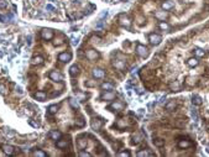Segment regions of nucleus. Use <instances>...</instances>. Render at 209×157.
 Returning <instances> with one entry per match:
<instances>
[{
  "label": "nucleus",
  "instance_id": "f257e3e1",
  "mask_svg": "<svg viewBox=\"0 0 209 157\" xmlns=\"http://www.w3.org/2000/svg\"><path fill=\"white\" fill-rule=\"evenodd\" d=\"M41 36L46 41L52 40L53 38V30H51V28H44V30L41 31Z\"/></svg>",
  "mask_w": 209,
  "mask_h": 157
},
{
  "label": "nucleus",
  "instance_id": "f03ea898",
  "mask_svg": "<svg viewBox=\"0 0 209 157\" xmlns=\"http://www.w3.org/2000/svg\"><path fill=\"white\" fill-rule=\"evenodd\" d=\"M119 22H120L121 26H124V27H126V28H129V27H130V25H131L130 19H129L126 15H124V14L119 16Z\"/></svg>",
  "mask_w": 209,
  "mask_h": 157
},
{
  "label": "nucleus",
  "instance_id": "7ed1b4c3",
  "mask_svg": "<svg viewBox=\"0 0 209 157\" xmlns=\"http://www.w3.org/2000/svg\"><path fill=\"white\" fill-rule=\"evenodd\" d=\"M48 77H50V79L53 81V82H61L62 81V74L58 72V70H51Z\"/></svg>",
  "mask_w": 209,
  "mask_h": 157
},
{
  "label": "nucleus",
  "instance_id": "20e7f679",
  "mask_svg": "<svg viewBox=\"0 0 209 157\" xmlns=\"http://www.w3.org/2000/svg\"><path fill=\"white\" fill-rule=\"evenodd\" d=\"M136 53H138L140 57H147L148 56V51H147V48L145 46H142V45H138L136 46Z\"/></svg>",
  "mask_w": 209,
  "mask_h": 157
},
{
  "label": "nucleus",
  "instance_id": "39448f33",
  "mask_svg": "<svg viewBox=\"0 0 209 157\" xmlns=\"http://www.w3.org/2000/svg\"><path fill=\"white\" fill-rule=\"evenodd\" d=\"M148 40H150V42L152 45H160L161 41H162V37L160 36V35H157V33H151L148 36Z\"/></svg>",
  "mask_w": 209,
  "mask_h": 157
},
{
  "label": "nucleus",
  "instance_id": "423d86ee",
  "mask_svg": "<svg viewBox=\"0 0 209 157\" xmlns=\"http://www.w3.org/2000/svg\"><path fill=\"white\" fill-rule=\"evenodd\" d=\"M58 60H60L61 62L67 63V62H69V61L72 60V54H71L69 52H62V53L58 54Z\"/></svg>",
  "mask_w": 209,
  "mask_h": 157
},
{
  "label": "nucleus",
  "instance_id": "0eeeda50",
  "mask_svg": "<svg viewBox=\"0 0 209 157\" xmlns=\"http://www.w3.org/2000/svg\"><path fill=\"white\" fill-rule=\"evenodd\" d=\"M102 126H103V121L100 120V119L92 120V127H93V130H100V129H102Z\"/></svg>",
  "mask_w": 209,
  "mask_h": 157
},
{
  "label": "nucleus",
  "instance_id": "6e6552de",
  "mask_svg": "<svg viewBox=\"0 0 209 157\" xmlns=\"http://www.w3.org/2000/svg\"><path fill=\"white\" fill-rule=\"evenodd\" d=\"M161 6H162V9H163L165 11H168V10H171V9L175 8V4H173V1H171V0H166V1L162 3Z\"/></svg>",
  "mask_w": 209,
  "mask_h": 157
},
{
  "label": "nucleus",
  "instance_id": "1a4fd4ad",
  "mask_svg": "<svg viewBox=\"0 0 209 157\" xmlns=\"http://www.w3.org/2000/svg\"><path fill=\"white\" fill-rule=\"evenodd\" d=\"M85 56H87V58L90 60V61H94V60L99 58V53H98L97 51H94V49H89Z\"/></svg>",
  "mask_w": 209,
  "mask_h": 157
},
{
  "label": "nucleus",
  "instance_id": "9d476101",
  "mask_svg": "<svg viewBox=\"0 0 209 157\" xmlns=\"http://www.w3.org/2000/svg\"><path fill=\"white\" fill-rule=\"evenodd\" d=\"M15 147L14 146H11V145H5V146H3V151L6 153V155H9V156H12L14 153H15Z\"/></svg>",
  "mask_w": 209,
  "mask_h": 157
},
{
  "label": "nucleus",
  "instance_id": "9b49d317",
  "mask_svg": "<svg viewBox=\"0 0 209 157\" xmlns=\"http://www.w3.org/2000/svg\"><path fill=\"white\" fill-rule=\"evenodd\" d=\"M33 97L37 99V100L44 102L45 99H46V93H45V92H42V90H38V92H36L35 94H33Z\"/></svg>",
  "mask_w": 209,
  "mask_h": 157
},
{
  "label": "nucleus",
  "instance_id": "f8f14e48",
  "mask_svg": "<svg viewBox=\"0 0 209 157\" xmlns=\"http://www.w3.org/2000/svg\"><path fill=\"white\" fill-rule=\"evenodd\" d=\"M103 100H114L115 99V94L111 92V90H106V93L102 97Z\"/></svg>",
  "mask_w": 209,
  "mask_h": 157
},
{
  "label": "nucleus",
  "instance_id": "ddd939ff",
  "mask_svg": "<svg viewBox=\"0 0 209 157\" xmlns=\"http://www.w3.org/2000/svg\"><path fill=\"white\" fill-rule=\"evenodd\" d=\"M93 76H94L95 78H104L105 72L103 69H100V68H95V69H93Z\"/></svg>",
  "mask_w": 209,
  "mask_h": 157
},
{
  "label": "nucleus",
  "instance_id": "4468645a",
  "mask_svg": "<svg viewBox=\"0 0 209 157\" xmlns=\"http://www.w3.org/2000/svg\"><path fill=\"white\" fill-rule=\"evenodd\" d=\"M109 109H114L115 111H121L122 109H124V105H122L121 103H114V104H111L110 106H109Z\"/></svg>",
  "mask_w": 209,
  "mask_h": 157
},
{
  "label": "nucleus",
  "instance_id": "2eb2a0df",
  "mask_svg": "<svg viewBox=\"0 0 209 157\" xmlns=\"http://www.w3.org/2000/svg\"><path fill=\"white\" fill-rule=\"evenodd\" d=\"M68 141H66V140H57V142H56V146L58 147V148H66V147H68Z\"/></svg>",
  "mask_w": 209,
  "mask_h": 157
},
{
  "label": "nucleus",
  "instance_id": "dca6fc26",
  "mask_svg": "<svg viewBox=\"0 0 209 157\" xmlns=\"http://www.w3.org/2000/svg\"><path fill=\"white\" fill-rule=\"evenodd\" d=\"M44 61H45V58L42 56H36V57H33L32 58V65H42L44 63Z\"/></svg>",
  "mask_w": 209,
  "mask_h": 157
},
{
  "label": "nucleus",
  "instance_id": "f3484780",
  "mask_svg": "<svg viewBox=\"0 0 209 157\" xmlns=\"http://www.w3.org/2000/svg\"><path fill=\"white\" fill-rule=\"evenodd\" d=\"M61 136H62V134H61L60 131H56V130H53V131L50 132V137H51L52 140H60V139H61Z\"/></svg>",
  "mask_w": 209,
  "mask_h": 157
},
{
  "label": "nucleus",
  "instance_id": "a211bd4d",
  "mask_svg": "<svg viewBox=\"0 0 209 157\" xmlns=\"http://www.w3.org/2000/svg\"><path fill=\"white\" fill-rule=\"evenodd\" d=\"M198 63H199V61H198V58H196V57H192V58H189L187 61V65L189 67H196V66H198Z\"/></svg>",
  "mask_w": 209,
  "mask_h": 157
},
{
  "label": "nucleus",
  "instance_id": "6ab92c4d",
  "mask_svg": "<svg viewBox=\"0 0 209 157\" xmlns=\"http://www.w3.org/2000/svg\"><path fill=\"white\" fill-rule=\"evenodd\" d=\"M79 73V67L77 66V65H73L71 68H69V74L72 76V77H74V76H77Z\"/></svg>",
  "mask_w": 209,
  "mask_h": 157
},
{
  "label": "nucleus",
  "instance_id": "aec40b11",
  "mask_svg": "<svg viewBox=\"0 0 209 157\" xmlns=\"http://www.w3.org/2000/svg\"><path fill=\"white\" fill-rule=\"evenodd\" d=\"M102 89H104V90H113L114 89V84H111L109 82H105V83L102 84Z\"/></svg>",
  "mask_w": 209,
  "mask_h": 157
},
{
  "label": "nucleus",
  "instance_id": "412c9836",
  "mask_svg": "<svg viewBox=\"0 0 209 157\" xmlns=\"http://www.w3.org/2000/svg\"><path fill=\"white\" fill-rule=\"evenodd\" d=\"M78 146H79V148H85V146H87V140L83 139V137H79L78 139Z\"/></svg>",
  "mask_w": 209,
  "mask_h": 157
},
{
  "label": "nucleus",
  "instance_id": "4be33fe9",
  "mask_svg": "<svg viewBox=\"0 0 209 157\" xmlns=\"http://www.w3.org/2000/svg\"><path fill=\"white\" fill-rule=\"evenodd\" d=\"M191 146V142L189 141H183V140H181L178 142V147L179 148H186V147H189Z\"/></svg>",
  "mask_w": 209,
  "mask_h": 157
},
{
  "label": "nucleus",
  "instance_id": "5701e85b",
  "mask_svg": "<svg viewBox=\"0 0 209 157\" xmlns=\"http://www.w3.org/2000/svg\"><path fill=\"white\" fill-rule=\"evenodd\" d=\"M192 103H193L194 105H202V99H200V97H198V95H193V98H192Z\"/></svg>",
  "mask_w": 209,
  "mask_h": 157
},
{
  "label": "nucleus",
  "instance_id": "b1692460",
  "mask_svg": "<svg viewBox=\"0 0 209 157\" xmlns=\"http://www.w3.org/2000/svg\"><path fill=\"white\" fill-rule=\"evenodd\" d=\"M165 108H166V110L171 111V110H173L176 108V103L175 102H170V103H167V104L165 105Z\"/></svg>",
  "mask_w": 209,
  "mask_h": 157
},
{
  "label": "nucleus",
  "instance_id": "393cba45",
  "mask_svg": "<svg viewBox=\"0 0 209 157\" xmlns=\"http://www.w3.org/2000/svg\"><path fill=\"white\" fill-rule=\"evenodd\" d=\"M58 108H60V105H51V106H48V113L50 114H56L57 111H58Z\"/></svg>",
  "mask_w": 209,
  "mask_h": 157
},
{
  "label": "nucleus",
  "instance_id": "a878e982",
  "mask_svg": "<svg viewBox=\"0 0 209 157\" xmlns=\"http://www.w3.org/2000/svg\"><path fill=\"white\" fill-rule=\"evenodd\" d=\"M154 144L157 147H162L165 145V140L163 139H156V140H154Z\"/></svg>",
  "mask_w": 209,
  "mask_h": 157
},
{
  "label": "nucleus",
  "instance_id": "bb28decb",
  "mask_svg": "<svg viewBox=\"0 0 209 157\" xmlns=\"http://www.w3.org/2000/svg\"><path fill=\"white\" fill-rule=\"evenodd\" d=\"M194 53H196L197 57H204L205 51H203L202 48H196V49H194Z\"/></svg>",
  "mask_w": 209,
  "mask_h": 157
},
{
  "label": "nucleus",
  "instance_id": "cd10ccee",
  "mask_svg": "<svg viewBox=\"0 0 209 157\" xmlns=\"http://www.w3.org/2000/svg\"><path fill=\"white\" fill-rule=\"evenodd\" d=\"M155 16L157 17V19H160V20H165L166 17H167V12H156L155 14Z\"/></svg>",
  "mask_w": 209,
  "mask_h": 157
},
{
  "label": "nucleus",
  "instance_id": "c85d7f7f",
  "mask_svg": "<svg viewBox=\"0 0 209 157\" xmlns=\"http://www.w3.org/2000/svg\"><path fill=\"white\" fill-rule=\"evenodd\" d=\"M191 115H192V119H193L194 121H196V123H197V121L199 120L198 113H197V110H196V109H192V111H191Z\"/></svg>",
  "mask_w": 209,
  "mask_h": 157
},
{
  "label": "nucleus",
  "instance_id": "c756f323",
  "mask_svg": "<svg viewBox=\"0 0 209 157\" xmlns=\"http://www.w3.org/2000/svg\"><path fill=\"white\" fill-rule=\"evenodd\" d=\"M33 156H38V157H46V153H45L44 151H41V150L36 148L35 151H33Z\"/></svg>",
  "mask_w": 209,
  "mask_h": 157
},
{
  "label": "nucleus",
  "instance_id": "7c9ffc66",
  "mask_svg": "<svg viewBox=\"0 0 209 157\" xmlns=\"http://www.w3.org/2000/svg\"><path fill=\"white\" fill-rule=\"evenodd\" d=\"M69 104L72 105V108H74V109L79 108V104H78V102L76 100V99H69Z\"/></svg>",
  "mask_w": 209,
  "mask_h": 157
},
{
  "label": "nucleus",
  "instance_id": "2f4dec72",
  "mask_svg": "<svg viewBox=\"0 0 209 157\" xmlns=\"http://www.w3.org/2000/svg\"><path fill=\"white\" fill-rule=\"evenodd\" d=\"M132 139H134V144H139V142L142 140V136H141V135H139V134H136V135H134V136H132Z\"/></svg>",
  "mask_w": 209,
  "mask_h": 157
},
{
  "label": "nucleus",
  "instance_id": "473e14b6",
  "mask_svg": "<svg viewBox=\"0 0 209 157\" xmlns=\"http://www.w3.org/2000/svg\"><path fill=\"white\" fill-rule=\"evenodd\" d=\"M138 156H139V157H143V156H151V153H150V152H147V151H143V150H142V151H139V152H138Z\"/></svg>",
  "mask_w": 209,
  "mask_h": 157
},
{
  "label": "nucleus",
  "instance_id": "72a5a7b5",
  "mask_svg": "<svg viewBox=\"0 0 209 157\" xmlns=\"http://www.w3.org/2000/svg\"><path fill=\"white\" fill-rule=\"evenodd\" d=\"M160 28H162V30H167V28L170 27V25L168 24H166V22H160Z\"/></svg>",
  "mask_w": 209,
  "mask_h": 157
},
{
  "label": "nucleus",
  "instance_id": "f704fd0d",
  "mask_svg": "<svg viewBox=\"0 0 209 157\" xmlns=\"http://www.w3.org/2000/svg\"><path fill=\"white\" fill-rule=\"evenodd\" d=\"M79 156H82V157H90L92 155L89 152H84V151H81L79 152Z\"/></svg>",
  "mask_w": 209,
  "mask_h": 157
},
{
  "label": "nucleus",
  "instance_id": "c9c22d12",
  "mask_svg": "<svg viewBox=\"0 0 209 157\" xmlns=\"http://www.w3.org/2000/svg\"><path fill=\"white\" fill-rule=\"evenodd\" d=\"M6 6H8V3H6L5 0H0V8L4 9V8H6Z\"/></svg>",
  "mask_w": 209,
  "mask_h": 157
},
{
  "label": "nucleus",
  "instance_id": "e433bc0d",
  "mask_svg": "<svg viewBox=\"0 0 209 157\" xmlns=\"http://www.w3.org/2000/svg\"><path fill=\"white\" fill-rule=\"evenodd\" d=\"M85 85H87V87H94V85H95V81H89V82L85 83Z\"/></svg>",
  "mask_w": 209,
  "mask_h": 157
},
{
  "label": "nucleus",
  "instance_id": "4c0bfd02",
  "mask_svg": "<svg viewBox=\"0 0 209 157\" xmlns=\"http://www.w3.org/2000/svg\"><path fill=\"white\" fill-rule=\"evenodd\" d=\"M171 88H172V89H176V90H177V89L179 88V84H178V83H172V84H171Z\"/></svg>",
  "mask_w": 209,
  "mask_h": 157
},
{
  "label": "nucleus",
  "instance_id": "58836bf2",
  "mask_svg": "<svg viewBox=\"0 0 209 157\" xmlns=\"http://www.w3.org/2000/svg\"><path fill=\"white\" fill-rule=\"evenodd\" d=\"M5 87H4V85H1V84H0V94H5Z\"/></svg>",
  "mask_w": 209,
  "mask_h": 157
},
{
  "label": "nucleus",
  "instance_id": "ea45409f",
  "mask_svg": "<svg viewBox=\"0 0 209 157\" xmlns=\"http://www.w3.org/2000/svg\"><path fill=\"white\" fill-rule=\"evenodd\" d=\"M46 9H47V10H51V11H52V10H55V8H53L52 5H50V4H48V5H46Z\"/></svg>",
  "mask_w": 209,
  "mask_h": 157
},
{
  "label": "nucleus",
  "instance_id": "a19ab883",
  "mask_svg": "<svg viewBox=\"0 0 209 157\" xmlns=\"http://www.w3.org/2000/svg\"><path fill=\"white\" fill-rule=\"evenodd\" d=\"M72 45H78V38H72Z\"/></svg>",
  "mask_w": 209,
  "mask_h": 157
},
{
  "label": "nucleus",
  "instance_id": "79ce46f5",
  "mask_svg": "<svg viewBox=\"0 0 209 157\" xmlns=\"http://www.w3.org/2000/svg\"><path fill=\"white\" fill-rule=\"evenodd\" d=\"M120 156H126V157H130V152H121Z\"/></svg>",
  "mask_w": 209,
  "mask_h": 157
},
{
  "label": "nucleus",
  "instance_id": "37998d69",
  "mask_svg": "<svg viewBox=\"0 0 209 157\" xmlns=\"http://www.w3.org/2000/svg\"><path fill=\"white\" fill-rule=\"evenodd\" d=\"M17 92H19V93H22V90H21V88H20V87H17Z\"/></svg>",
  "mask_w": 209,
  "mask_h": 157
},
{
  "label": "nucleus",
  "instance_id": "c03bdc74",
  "mask_svg": "<svg viewBox=\"0 0 209 157\" xmlns=\"http://www.w3.org/2000/svg\"><path fill=\"white\" fill-rule=\"evenodd\" d=\"M0 21H1V22L4 21V19H3V16H1V15H0Z\"/></svg>",
  "mask_w": 209,
  "mask_h": 157
},
{
  "label": "nucleus",
  "instance_id": "a18cd8bd",
  "mask_svg": "<svg viewBox=\"0 0 209 157\" xmlns=\"http://www.w3.org/2000/svg\"><path fill=\"white\" fill-rule=\"evenodd\" d=\"M207 151H208V152H209V146H208V147H207Z\"/></svg>",
  "mask_w": 209,
  "mask_h": 157
}]
</instances>
